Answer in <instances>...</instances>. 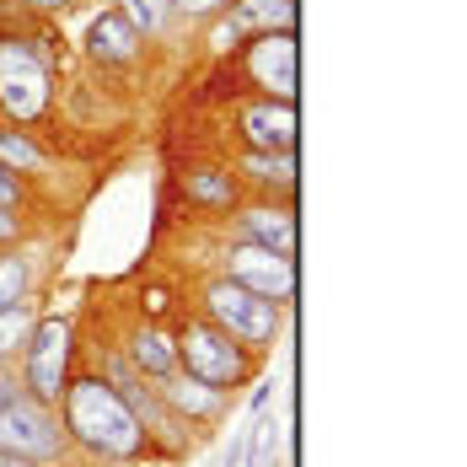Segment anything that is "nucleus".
<instances>
[{"label":"nucleus","instance_id":"f3484780","mask_svg":"<svg viewBox=\"0 0 467 467\" xmlns=\"http://www.w3.org/2000/svg\"><path fill=\"white\" fill-rule=\"evenodd\" d=\"M0 167H11L16 178H38L48 167V150L33 140V130H0Z\"/></svg>","mask_w":467,"mask_h":467},{"label":"nucleus","instance_id":"4468645a","mask_svg":"<svg viewBox=\"0 0 467 467\" xmlns=\"http://www.w3.org/2000/svg\"><path fill=\"white\" fill-rule=\"evenodd\" d=\"M236 183L258 188L264 199L296 193V150H242L236 156Z\"/></svg>","mask_w":467,"mask_h":467},{"label":"nucleus","instance_id":"f8f14e48","mask_svg":"<svg viewBox=\"0 0 467 467\" xmlns=\"http://www.w3.org/2000/svg\"><path fill=\"white\" fill-rule=\"evenodd\" d=\"M236 236H247V242H258V247H275L285 258H296V210L290 204H275V199H253V204H236Z\"/></svg>","mask_w":467,"mask_h":467},{"label":"nucleus","instance_id":"412c9836","mask_svg":"<svg viewBox=\"0 0 467 467\" xmlns=\"http://www.w3.org/2000/svg\"><path fill=\"white\" fill-rule=\"evenodd\" d=\"M27 204V178H16L11 167H0V210H22Z\"/></svg>","mask_w":467,"mask_h":467},{"label":"nucleus","instance_id":"f03ea898","mask_svg":"<svg viewBox=\"0 0 467 467\" xmlns=\"http://www.w3.org/2000/svg\"><path fill=\"white\" fill-rule=\"evenodd\" d=\"M172 344H178V371H188L204 387L232 392V387L258 376V355L247 344H236L226 327H215L204 312H193V317H183L172 327Z\"/></svg>","mask_w":467,"mask_h":467},{"label":"nucleus","instance_id":"dca6fc26","mask_svg":"<svg viewBox=\"0 0 467 467\" xmlns=\"http://www.w3.org/2000/svg\"><path fill=\"white\" fill-rule=\"evenodd\" d=\"M130 366H135V376H145V381H167V376L178 371V344H172V333L156 327V323H140L130 333Z\"/></svg>","mask_w":467,"mask_h":467},{"label":"nucleus","instance_id":"6e6552de","mask_svg":"<svg viewBox=\"0 0 467 467\" xmlns=\"http://www.w3.org/2000/svg\"><path fill=\"white\" fill-rule=\"evenodd\" d=\"M242 70H247V87H258V97L296 102V33L247 38L242 44Z\"/></svg>","mask_w":467,"mask_h":467},{"label":"nucleus","instance_id":"ddd939ff","mask_svg":"<svg viewBox=\"0 0 467 467\" xmlns=\"http://www.w3.org/2000/svg\"><path fill=\"white\" fill-rule=\"evenodd\" d=\"M183 199L193 204V210H204V215H226V210H236L242 204V183H236L232 167H188L183 172Z\"/></svg>","mask_w":467,"mask_h":467},{"label":"nucleus","instance_id":"f257e3e1","mask_svg":"<svg viewBox=\"0 0 467 467\" xmlns=\"http://www.w3.org/2000/svg\"><path fill=\"white\" fill-rule=\"evenodd\" d=\"M59 424H65V441L70 446L92 451L102 462H145L156 451V441H150V430L140 424V414L124 403V392L102 371H81V376L65 381Z\"/></svg>","mask_w":467,"mask_h":467},{"label":"nucleus","instance_id":"aec40b11","mask_svg":"<svg viewBox=\"0 0 467 467\" xmlns=\"http://www.w3.org/2000/svg\"><path fill=\"white\" fill-rule=\"evenodd\" d=\"M119 16L145 38V33H161V22L172 16V0H119Z\"/></svg>","mask_w":467,"mask_h":467},{"label":"nucleus","instance_id":"b1692460","mask_svg":"<svg viewBox=\"0 0 467 467\" xmlns=\"http://www.w3.org/2000/svg\"><path fill=\"white\" fill-rule=\"evenodd\" d=\"M242 457H247V430L232 441V451H226V467H242Z\"/></svg>","mask_w":467,"mask_h":467},{"label":"nucleus","instance_id":"0eeeda50","mask_svg":"<svg viewBox=\"0 0 467 467\" xmlns=\"http://www.w3.org/2000/svg\"><path fill=\"white\" fill-rule=\"evenodd\" d=\"M226 280H236L242 290H253V296L285 306V301H296V258L236 236L232 247H226Z\"/></svg>","mask_w":467,"mask_h":467},{"label":"nucleus","instance_id":"7ed1b4c3","mask_svg":"<svg viewBox=\"0 0 467 467\" xmlns=\"http://www.w3.org/2000/svg\"><path fill=\"white\" fill-rule=\"evenodd\" d=\"M199 312H204L215 327H226L236 344H247L253 355H264V349L280 338V327H285V306L280 301H264V296L242 290L236 280H226V275L199 290Z\"/></svg>","mask_w":467,"mask_h":467},{"label":"nucleus","instance_id":"6ab92c4d","mask_svg":"<svg viewBox=\"0 0 467 467\" xmlns=\"http://www.w3.org/2000/svg\"><path fill=\"white\" fill-rule=\"evenodd\" d=\"M27 290H33V264H27L22 253H5V247H0V306L22 301Z\"/></svg>","mask_w":467,"mask_h":467},{"label":"nucleus","instance_id":"393cba45","mask_svg":"<svg viewBox=\"0 0 467 467\" xmlns=\"http://www.w3.org/2000/svg\"><path fill=\"white\" fill-rule=\"evenodd\" d=\"M0 467H44V462H27V457H11V451H0Z\"/></svg>","mask_w":467,"mask_h":467},{"label":"nucleus","instance_id":"a211bd4d","mask_svg":"<svg viewBox=\"0 0 467 467\" xmlns=\"http://www.w3.org/2000/svg\"><path fill=\"white\" fill-rule=\"evenodd\" d=\"M38 327V306H33V296H22V301H11V306H0V355H16L22 344H27V333Z\"/></svg>","mask_w":467,"mask_h":467},{"label":"nucleus","instance_id":"20e7f679","mask_svg":"<svg viewBox=\"0 0 467 467\" xmlns=\"http://www.w3.org/2000/svg\"><path fill=\"white\" fill-rule=\"evenodd\" d=\"M0 451L48 467L70 451V441H65L59 414H54L48 403H38L33 392L16 387V392H0Z\"/></svg>","mask_w":467,"mask_h":467},{"label":"nucleus","instance_id":"4be33fe9","mask_svg":"<svg viewBox=\"0 0 467 467\" xmlns=\"http://www.w3.org/2000/svg\"><path fill=\"white\" fill-rule=\"evenodd\" d=\"M232 0H172V11L178 16H193V22H204V16H221Z\"/></svg>","mask_w":467,"mask_h":467},{"label":"nucleus","instance_id":"9d476101","mask_svg":"<svg viewBox=\"0 0 467 467\" xmlns=\"http://www.w3.org/2000/svg\"><path fill=\"white\" fill-rule=\"evenodd\" d=\"M296 102H280V97H253L236 108V135H242V150H296Z\"/></svg>","mask_w":467,"mask_h":467},{"label":"nucleus","instance_id":"1a4fd4ad","mask_svg":"<svg viewBox=\"0 0 467 467\" xmlns=\"http://www.w3.org/2000/svg\"><path fill=\"white\" fill-rule=\"evenodd\" d=\"M264 33H296V0H232L210 44L226 54V48H242L247 38H264Z\"/></svg>","mask_w":467,"mask_h":467},{"label":"nucleus","instance_id":"a878e982","mask_svg":"<svg viewBox=\"0 0 467 467\" xmlns=\"http://www.w3.org/2000/svg\"><path fill=\"white\" fill-rule=\"evenodd\" d=\"M27 5H38V11H59V5H70V0H27Z\"/></svg>","mask_w":467,"mask_h":467},{"label":"nucleus","instance_id":"9b49d317","mask_svg":"<svg viewBox=\"0 0 467 467\" xmlns=\"http://www.w3.org/2000/svg\"><path fill=\"white\" fill-rule=\"evenodd\" d=\"M156 387V398H161V409L172 414L178 424H215L226 414V398L232 392H221V387H204V381H193L188 371H172L167 381H150Z\"/></svg>","mask_w":467,"mask_h":467},{"label":"nucleus","instance_id":"5701e85b","mask_svg":"<svg viewBox=\"0 0 467 467\" xmlns=\"http://www.w3.org/2000/svg\"><path fill=\"white\" fill-rule=\"evenodd\" d=\"M27 236V221H22V210H0V247H16Z\"/></svg>","mask_w":467,"mask_h":467},{"label":"nucleus","instance_id":"423d86ee","mask_svg":"<svg viewBox=\"0 0 467 467\" xmlns=\"http://www.w3.org/2000/svg\"><path fill=\"white\" fill-rule=\"evenodd\" d=\"M70 355H76V323L70 317H38V327L22 344V392L59 409L65 381H70Z\"/></svg>","mask_w":467,"mask_h":467},{"label":"nucleus","instance_id":"2eb2a0df","mask_svg":"<svg viewBox=\"0 0 467 467\" xmlns=\"http://www.w3.org/2000/svg\"><path fill=\"white\" fill-rule=\"evenodd\" d=\"M140 33L119 16V11H102L92 16V27H87V54H92L97 65H135L140 59Z\"/></svg>","mask_w":467,"mask_h":467},{"label":"nucleus","instance_id":"39448f33","mask_svg":"<svg viewBox=\"0 0 467 467\" xmlns=\"http://www.w3.org/2000/svg\"><path fill=\"white\" fill-rule=\"evenodd\" d=\"M54 108V70L44 54L22 44V38H0V113H11L22 130L48 119Z\"/></svg>","mask_w":467,"mask_h":467}]
</instances>
